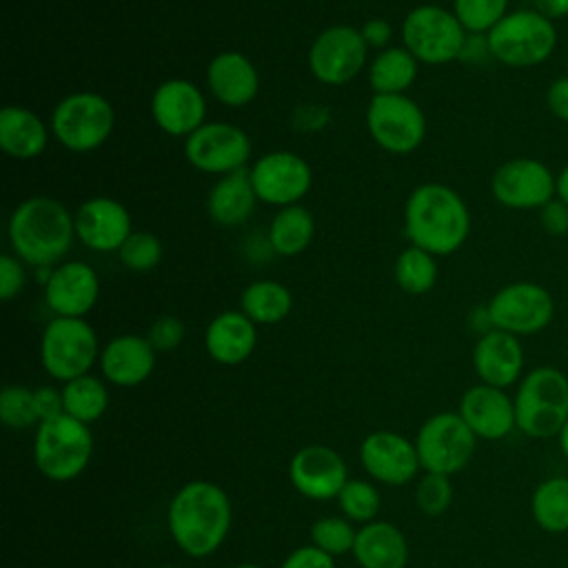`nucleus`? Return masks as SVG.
Instances as JSON below:
<instances>
[{"label": "nucleus", "instance_id": "obj_1", "mask_svg": "<svg viewBox=\"0 0 568 568\" xmlns=\"http://www.w3.org/2000/svg\"><path fill=\"white\" fill-rule=\"evenodd\" d=\"M233 508L226 490L206 479L184 484L169 501L166 526L175 546L193 557H211L231 530Z\"/></svg>", "mask_w": 568, "mask_h": 568}, {"label": "nucleus", "instance_id": "obj_2", "mask_svg": "<svg viewBox=\"0 0 568 568\" xmlns=\"http://www.w3.org/2000/svg\"><path fill=\"white\" fill-rule=\"evenodd\" d=\"M404 224L413 246L433 255H450L468 240L470 211L455 189L428 182L408 195Z\"/></svg>", "mask_w": 568, "mask_h": 568}, {"label": "nucleus", "instance_id": "obj_3", "mask_svg": "<svg viewBox=\"0 0 568 568\" xmlns=\"http://www.w3.org/2000/svg\"><path fill=\"white\" fill-rule=\"evenodd\" d=\"M7 233L18 260L36 268H51L69 253L75 237V220L62 202L36 195L16 206Z\"/></svg>", "mask_w": 568, "mask_h": 568}, {"label": "nucleus", "instance_id": "obj_4", "mask_svg": "<svg viewBox=\"0 0 568 568\" xmlns=\"http://www.w3.org/2000/svg\"><path fill=\"white\" fill-rule=\"evenodd\" d=\"M517 430L532 439L557 437L568 419V375L557 366H535L515 390Z\"/></svg>", "mask_w": 568, "mask_h": 568}, {"label": "nucleus", "instance_id": "obj_5", "mask_svg": "<svg viewBox=\"0 0 568 568\" xmlns=\"http://www.w3.org/2000/svg\"><path fill=\"white\" fill-rule=\"evenodd\" d=\"M490 58L510 69H532L550 60L557 49L559 31L552 20L528 9L508 11L486 33Z\"/></svg>", "mask_w": 568, "mask_h": 568}, {"label": "nucleus", "instance_id": "obj_6", "mask_svg": "<svg viewBox=\"0 0 568 568\" xmlns=\"http://www.w3.org/2000/svg\"><path fill=\"white\" fill-rule=\"evenodd\" d=\"M93 453L91 428L69 415L40 422L33 439V462L51 481H71L84 473Z\"/></svg>", "mask_w": 568, "mask_h": 568}, {"label": "nucleus", "instance_id": "obj_7", "mask_svg": "<svg viewBox=\"0 0 568 568\" xmlns=\"http://www.w3.org/2000/svg\"><path fill=\"white\" fill-rule=\"evenodd\" d=\"M100 359L98 335L84 317H53L40 339V362L49 377L71 382Z\"/></svg>", "mask_w": 568, "mask_h": 568}, {"label": "nucleus", "instance_id": "obj_8", "mask_svg": "<svg viewBox=\"0 0 568 568\" xmlns=\"http://www.w3.org/2000/svg\"><path fill=\"white\" fill-rule=\"evenodd\" d=\"M466 29L457 16L439 4L415 7L402 22L404 47L417 62L446 64L462 58L466 44Z\"/></svg>", "mask_w": 568, "mask_h": 568}, {"label": "nucleus", "instance_id": "obj_9", "mask_svg": "<svg viewBox=\"0 0 568 568\" xmlns=\"http://www.w3.org/2000/svg\"><path fill=\"white\" fill-rule=\"evenodd\" d=\"M415 448L424 473L455 475L464 470L477 448V437L459 413L430 415L415 435Z\"/></svg>", "mask_w": 568, "mask_h": 568}, {"label": "nucleus", "instance_id": "obj_10", "mask_svg": "<svg viewBox=\"0 0 568 568\" xmlns=\"http://www.w3.org/2000/svg\"><path fill=\"white\" fill-rule=\"evenodd\" d=\"M113 120V106L104 95L78 91L55 104L51 129L62 146L75 153H87L106 142Z\"/></svg>", "mask_w": 568, "mask_h": 568}, {"label": "nucleus", "instance_id": "obj_11", "mask_svg": "<svg viewBox=\"0 0 568 568\" xmlns=\"http://www.w3.org/2000/svg\"><path fill=\"white\" fill-rule=\"evenodd\" d=\"M493 328L517 337L541 333L555 317L550 291L537 282H510L501 286L486 304Z\"/></svg>", "mask_w": 568, "mask_h": 568}, {"label": "nucleus", "instance_id": "obj_12", "mask_svg": "<svg viewBox=\"0 0 568 568\" xmlns=\"http://www.w3.org/2000/svg\"><path fill=\"white\" fill-rule=\"evenodd\" d=\"M371 138L390 153L415 151L426 138L424 111L404 93H375L366 109Z\"/></svg>", "mask_w": 568, "mask_h": 568}, {"label": "nucleus", "instance_id": "obj_13", "mask_svg": "<svg viewBox=\"0 0 568 568\" xmlns=\"http://www.w3.org/2000/svg\"><path fill=\"white\" fill-rule=\"evenodd\" d=\"M552 169L537 158H513L490 178L493 197L513 211H539L555 197Z\"/></svg>", "mask_w": 568, "mask_h": 568}, {"label": "nucleus", "instance_id": "obj_14", "mask_svg": "<svg viewBox=\"0 0 568 568\" xmlns=\"http://www.w3.org/2000/svg\"><path fill=\"white\" fill-rule=\"evenodd\" d=\"M368 44L362 31L351 24H335L324 29L311 44L308 67L311 73L331 87L351 82L364 67Z\"/></svg>", "mask_w": 568, "mask_h": 568}, {"label": "nucleus", "instance_id": "obj_15", "mask_svg": "<svg viewBox=\"0 0 568 568\" xmlns=\"http://www.w3.org/2000/svg\"><path fill=\"white\" fill-rule=\"evenodd\" d=\"M186 160L202 173H233L244 169L251 140L244 129L229 122H204L184 140Z\"/></svg>", "mask_w": 568, "mask_h": 568}, {"label": "nucleus", "instance_id": "obj_16", "mask_svg": "<svg viewBox=\"0 0 568 568\" xmlns=\"http://www.w3.org/2000/svg\"><path fill=\"white\" fill-rule=\"evenodd\" d=\"M248 173L257 200L280 209L300 202L313 182L308 162L291 151H271L262 155Z\"/></svg>", "mask_w": 568, "mask_h": 568}, {"label": "nucleus", "instance_id": "obj_17", "mask_svg": "<svg viewBox=\"0 0 568 568\" xmlns=\"http://www.w3.org/2000/svg\"><path fill=\"white\" fill-rule=\"evenodd\" d=\"M288 479L293 488L313 501L337 499L351 479L344 457L326 444L302 446L288 462Z\"/></svg>", "mask_w": 568, "mask_h": 568}, {"label": "nucleus", "instance_id": "obj_18", "mask_svg": "<svg viewBox=\"0 0 568 568\" xmlns=\"http://www.w3.org/2000/svg\"><path fill=\"white\" fill-rule=\"evenodd\" d=\"M366 475L386 486H404L422 470L415 442L395 430H373L359 444Z\"/></svg>", "mask_w": 568, "mask_h": 568}, {"label": "nucleus", "instance_id": "obj_19", "mask_svg": "<svg viewBox=\"0 0 568 568\" xmlns=\"http://www.w3.org/2000/svg\"><path fill=\"white\" fill-rule=\"evenodd\" d=\"M457 413L477 439L497 442L517 428L513 397L504 388L481 382L464 390Z\"/></svg>", "mask_w": 568, "mask_h": 568}, {"label": "nucleus", "instance_id": "obj_20", "mask_svg": "<svg viewBox=\"0 0 568 568\" xmlns=\"http://www.w3.org/2000/svg\"><path fill=\"white\" fill-rule=\"evenodd\" d=\"M151 115L164 133L189 138L204 124L206 100L189 80H164L151 98Z\"/></svg>", "mask_w": 568, "mask_h": 568}, {"label": "nucleus", "instance_id": "obj_21", "mask_svg": "<svg viewBox=\"0 0 568 568\" xmlns=\"http://www.w3.org/2000/svg\"><path fill=\"white\" fill-rule=\"evenodd\" d=\"M524 346L517 335L490 328L479 335L473 348V368L481 384L508 388L524 377Z\"/></svg>", "mask_w": 568, "mask_h": 568}, {"label": "nucleus", "instance_id": "obj_22", "mask_svg": "<svg viewBox=\"0 0 568 568\" xmlns=\"http://www.w3.org/2000/svg\"><path fill=\"white\" fill-rule=\"evenodd\" d=\"M75 237L100 253L120 251L131 231V215L113 197H91L73 215Z\"/></svg>", "mask_w": 568, "mask_h": 568}, {"label": "nucleus", "instance_id": "obj_23", "mask_svg": "<svg viewBox=\"0 0 568 568\" xmlns=\"http://www.w3.org/2000/svg\"><path fill=\"white\" fill-rule=\"evenodd\" d=\"M100 293V280L87 262H64L44 284L47 306L55 317H84Z\"/></svg>", "mask_w": 568, "mask_h": 568}, {"label": "nucleus", "instance_id": "obj_24", "mask_svg": "<svg viewBox=\"0 0 568 568\" xmlns=\"http://www.w3.org/2000/svg\"><path fill=\"white\" fill-rule=\"evenodd\" d=\"M158 351L142 335H118L100 351V371L113 386L131 388L149 379L155 368Z\"/></svg>", "mask_w": 568, "mask_h": 568}, {"label": "nucleus", "instance_id": "obj_25", "mask_svg": "<svg viewBox=\"0 0 568 568\" xmlns=\"http://www.w3.org/2000/svg\"><path fill=\"white\" fill-rule=\"evenodd\" d=\"M206 82L215 100L226 106L248 104L260 89V75L253 62L240 51L217 53L206 67Z\"/></svg>", "mask_w": 568, "mask_h": 568}, {"label": "nucleus", "instance_id": "obj_26", "mask_svg": "<svg viewBox=\"0 0 568 568\" xmlns=\"http://www.w3.org/2000/svg\"><path fill=\"white\" fill-rule=\"evenodd\" d=\"M257 344L255 322L242 311H224L215 315L204 331V348L217 364L235 366L251 357Z\"/></svg>", "mask_w": 568, "mask_h": 568}, {"label": "nucleus", "instance_id": "obj_27", "mask_svg": "<svg viewBox=\"0 0 568 568\" xmlns=\"http://www.w3.org/2000/svg\"><path fill=\"white\" fill-rule=\"evenodd\" d=\"M353 557L359 568H406L408 541L390 521H368L357 530Z\"/></svg>", "mask_w": 568, "mask_h": 568}, {"label": "nucleus", "instance_id": "obj_28", "mask_svg": "<svg viewBox=\"0 0 568 568\" xmlns=\"http://www.w3.org/2000/svg\"><path fill=\"white\" fill-rule=\"evenodd\" d=\"M255 191L251 184V173L246 169H237L233 173L222 175V180L209 193V215L220 226L233 229L248 220L255 209Z\"/></svg>", "mask_w": 568, "mask_h": 568}, {"label": "nucleus", "instance_id": "obj_29", "mask_svg": "<svg viewBox=\"0 0 568 568\" xmlns=\"http://www.w3.org/2000/svg\"><path fill=\"white\" fill-rule=\"evenodd\" d=\"M49 142L42 120L24 106L11 104L0 111V146L16 160L38 158Z\"/></svg>", "mask_w": 568, "mask_h": 568}, {"label": "nucleus", "instance_id": "obj_30", "mask_svg": "<svg viewBox=\"0 0 568 568\" xmlns=\"http://www.w3.org/2000/svg\"><path fill=\"white\" fill-rule=\"evenodd\" d=\"M315 235V220L302 204L282 206L271 226H268V244L277 255L291 257L302 253Z\"/></svg>", "mask_w": 568, "mask_h": 568}, {"label": "nucleus", "instance_id": "obj_31", "mask_svg": "<svg viewBox=\"0 0 568 568\" xmlns=\"http://www.w3.org/2000/svg\"><path fill=\"white\" fill-rule=\"evenodd\" d=\"M293 306L291 291L275 280L251 282L240 297V311L255 324H277Z\"/></svg>", "mask_w": 568, "mask_h": 568}, {"label": "nucleus", "instance_id": "obj_32", "mask_svg": "<svg viewBox=\"0 0 568 568\" xmlns=\"http://www.w3.org/2000/svg\"><path fill=\"white\" fill-rule=\"evenodd\" d=\"M530 515L544 532H568V477L539 481L530 495Z\"/></svg>", "mask_w": 568, "mask_h": 568}, {"label": "nucleus", "instance_id": "obj_33", "mask_svg": "<svg viewBox=\"0 0 568 568\" xmlns=\"http://www.w3.org/2000/svg\"><path fill=\"white\" fill-rule=\"evenodd\" d=\"M417 75V60L406 47L382 49L368 71L375 93H404Z\"/></svg>", "mask_w": 568, "mask_h": 568}, {"label": "nucleus", "instance_id": "obj_34", "mask_svg": "<svg viewBox=\"0 0 568 568\" xmlns=\"http://www.w3.org/2000/svg\"><path fill=\"white\" fill-rule=\"evenodd\" d=\"M62 402H64V415L89 426L106 413L109 390L100 377H93L87 373L82 377L64 382Z\"/></svg>", "mask_w": 568, "mask_h": 568}, {"label": "nucleus", "instance_id": "obj_35", "mask_svg": "<svg viewBox=\"0 0 568 568\" xmlns=\"http://www.w3.org/2000/svg\"><path fill=\"white\" fill-rule=\"evenodd\" d=\"M395 280L408 295L428 293L437 282L435 255L419 246L404 248L395 262Z\"/></svg>", "mask_w": 568, "mask_h": 568}, {"label": "nucleus", "instance_id": "obj_36", "mask_svg": "<svg viewBox=\"0 0 568 568\" xmlns=\"http://www.w3.org/2000/svg\"><path fill=\"white\" fill-rule=\"evenodd\" d=\"M337 504L346 519L364 526L368 521H375L382 499H379V490L375 488L373 481L348 479L337 495Z\"/></svg>", "mask_w": 568, "mask_h": 568}, {"label": "nucleus", "instance_id": "obj_37", "mask_svg": "<svg viewBox=\"0 0 568 568\" xmlns=\"http://www.w3.org/2000/svg\"><path fill=\"white\" fill-rule=\"evenodd\" d=\"M510 0H453V13L470 36H486L506 13Z\"/></svg>", "mask_w": 568, "mask_h": 568}, {"label": "nucleus", "instance_id": "obj_38", "mask_svg": "<svg viewBox=\"0 0 568 568\" xmlns=\"http://www.w3.org/2000/svg\"><path fill=\"white\" fill-rule=\"evenodd\" d=\"M0 419L11 430H27L38 426V410L33 399V388L22 384H7L0 390Z\"/></svg>", "mask_w": 568, "mask_h": 568}, {"label": "nucleus", "instance_id": "obj_39", "mask_svg": "<svg viewBox=\"0 0 568 568\" xmlns=\"http://www.w3.org/2000/svg\"><path fill=\"white\" fill-rule=\"evenodd\" d=\"M357 530L351 519L346 517H322L313 521L311 526V544L324 550L331 557H342L346 552H353Z\"/></svg>", "mask_w": 568, "mask_h": 568}, {"label": "nucleus", "instance_id": "obj_40", "mask_svg": "<svg viewBox=\"0 0 568 568\" xmlns=\"http://www.w3.org/2000/svg\"><path fill=\"white\" fill-rule=\"evenodd\" d=\"M455 497V488L448 475L424 473L415 486V504L422 515L439 517L444 515Z\"/></svg>", "mask_w": 568, "mask_h": 568}, {"label": "nucleus", "instance_id": "obj_41", "mask_svg": "<svg viewBox=\"0 0 568 568\" xmlns=\"http://www.w3.org/2000/svg\"><path fill=\"white\" fill-rule=\"evenodd\" d=\"M120 262L131 271H151L160 264L162 244L158 235L149 231H133L120 246Z\"/></svg>", "mask_w": 568, "mask_h": 568}, {"label": "nucleus", "instance_id": "obj_42", "mask_svg": "<svg viewBox=\"0 0 568 568\" xmlns=\"http://www.w3.org/2000/svg\"><path fill=\"white\" fill-rule=\"evenodd\" d=\"M184 324L182 320L173 317V315H160L149 333H146V339L151 342V346L158 351V353H169L173 348H178L184 339Z\"/></svg>", "mask_w": 568, "mask_h": 568}, {"label": "nucleus", "instance_id": "obj_43", "mask_svg": "<svg viewBox=\"0 0 568 568\" xmlns=\"http://www.w3.org/2000/svg\"><path fill=\"white\" fill-rule=\"evenodd\" d=\"M24 280H27V273H24L22 260L9 253L0 255V297L4 302L13 300L22 291Z\"/></svg>", "mask_w": 568, "mask_h": 568}, {"label": "nucleus", "instance_id": "obj_44", "mask_svg": "<svg viewBox=\"0 0 568 568\" xmlns=\"http://www.w3.org/2000/svg\"><path fill=\"white\" fill-rule=\"evenodd\" d=\"M280 568H335V557L308 544L291 550L280 564Z\"/></svg>", "mask_w": 568, "mask_h": 568}, {"label": "nucleus", "instance_id": "obj_45", "mask_svg": "<svg viewBox=\"0 0 568 568\" xmlns=\"http://www.w3.org/2000/svg\"><path fill=\"white\" fill-rule=\"evenodd\" d=\"M539 224L548 235L561 237L568 233V204L559 197H552L539 209Z\"/></svg>", "mask_w": 568, "mask_h": 568}, {"label": "nucleus", "instance_id": "obj_46", "mask_svg": "<svg viewBox=\"0 0 568 568\" xmlns=\"http://www.w3.org/2000/svg\"><path fill=\"white\" fill-rule=\"evenodd\" d=\"M33 399H36V410H38V419L47 422L53 419L58 415L64 413V402H62V388L55 386H38L33 390Z\"/></svg>", "mask_w": 568, "mask_h": 568}, {"label": "nucleus", "instance_id": "obj_47", "mask_svg": "<svg viewBox=\"0 0 568 568\" xmlns=\"http://www.w3.org/2000/svg\"><path fill=\"white\" fill-rule=\"evenodd\" d=\"M546 106L559 122L568 124V75L555 78L546 89Z\"/></svg>", "mask_w": 568, "mask_h": 568}, {"label": "nucleus", "instance_id": "obj_48", "mask_svg": "<svg viewBox=\"0 0 568 568\" xmlns=\"http://www.w3.org/2000/svg\"><path fill=\"white\" fill-rule=\"evenodd\" d=\"M359 31H362L364 42L368 47H375V49H386V44H388V40L393 36V29H390V24L384 18L366 20Z\"/></svg>", "mask_w": 568, "mask_h": 568}, {"label": "nucleus", "instance_id": "obj_49", "mask_svg": "<svg viewBox=\"0 0 568 568\" xmlns=\"http://www.w3.org/2000/svg\"><path fill=\"white\" fill-rule=\"evenodd\" d=\"M532 9L552 22L568 18V0H532Z\"/></svg>", "mask_w": 568, "mask_h": 568}, {"label": "nucleus", "instance_id": "obj_50", "mask_svg": "<svg viewBox=\"0 0 568 568\" xmlns=\"http://www.w3.org/2000/svg\"><path fill=\"white\" fill-rule=\"evenodd\" d=\"M555 197L568 204V164H564L555 175Z\"/></svg>", "mask_w": 568, "mask_h": 568}, {"label": "nucleus", "instance_id": "obj_51", "mask_svg": "<svg viewBox=\"0 0 568 568\" xmlns=\"http://www.w3.org/2000/svg\"><path fill=\"white\" fill-rule=\"evenodd\" d=\"M557 444H559L561 455H564L566 462H568V419H566V424L561 426V430L557 433Z\"/></svg>", "mask_w": 568, "mask_h": 568}, {"label": "nucleus", "instance_id": "obj_52", "mask_svg": "<svg viewBox=\"0 0 568 568\" xmlns=\"http://www.w3.org/2000/svg\"><path fill=\"white\" fill-rule=\"evenodd\" d=\"M233 568H264V566H260V564H251V561H244V564H237V566H233Z\"/></svg>", "mask_w": 568, "mask_h": 568}, {"label": "nucleus", "instance_id": "obj_53", "mask_svg": "<svg viewBox=\"0 0 568 568\" xmlns=\"http://www.w3.org/2000/svg\"><path fill=\"white\" fill-rule=\"evenodd\" d=\"M155 568H178V566H169V564H166V566H155Z\"/></svg>", "mask_w": 568, "mask_h": 568}]
</instances>
